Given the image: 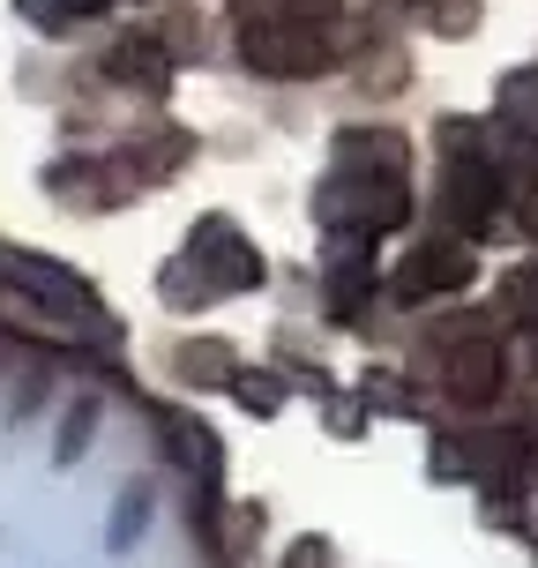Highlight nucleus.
Wrapping results in <instances>:
<instances>
[{
  "mask_svg": "<svg viewBox=\"0 0 538 568\" xmlns=\"http://www.w3.org/2000/svg\"><path fill=\"white\" fill-rule=\"evenodd\" d=\"M0 292H16L30 314H38V329H53V337H90L105 344V307H98V292L83 277H68L53 255H30V247H0Z\"/></svg>",
  "mask_w": 538,
  "mask_h": 568,
  "instance_id": "f257e3e1",
  "label": "nucleus"
},
{
  "mask_svg": "<svg viewBox=\"0 0 538 568\" xmlns=\"http://www.w3.org/2000/svg\"><path fill=\"white\" fill-rule=\"evenodd\" d=\"M142 524H150V501H142V494H128V501H120V516H113V531H105V546H113V554H128V546L142 539Z\"/></svg>",
  "mask_w": 538,
  "mask_h": 568,
  "instance_id": "f03ea898",
  "label": "nucleus"
}]
</instances>
